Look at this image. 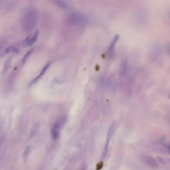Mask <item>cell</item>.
<instances>
[{
    "mask_svg": "<svg viewBox=\"0 0 170 170\" xmlns=\"http://www.w3.org/2000/svg\"><path fill=\"white\" fill-rule=\"evenodd\" d=\"M62 120H59L57 121L51 129V136L54 140H57L59 138V132L60 130L61 126L62 124Z\"/></svg>",
    "mask_w": 170,
    "mask_h": 170,
    "instance_id": "1",
    "label": "cell"
},
{
    "mask_svg": "<svg viewBox=\"0 0 170 170\" xmlns=\"http://www.w3.org/2000/svg\"><path fill=\"white\" fill-rule=\"evenodd\" d=\"M142 161L146 164L148 165L149 166L153 168H157L159 167V164L157 161L153 158L148 155L142 156L141 158Z\"/></svg>",
    "mask_w": 170,
    "mask_h": 170,
    "instance_id": "2",
    "label": "cell"
},
{
    "mask_svg": "<svg viewBox=\"0 0 170 170\" xmlns=\"http://www.w3.org/2000/svg\"><path fill=\"white\" fill-rule=\"evenodd\" d=\"M38 35V30H37L32 37L31 35H29L24 41V43H23L24 46L25 47H30L31 45H33L37 40Z\"/></svg>",
    "mask_w": 170,
    "mask_h": 170,
    "instance_id": "3",
    "label": "cell"
},
{
    "mask_svg": "<svg viewBox=\"0 0 170 170\" xmlns=\"http://www.w3.org/2000/svg\"><path fill=\"white\" fill-rule=\"evenodd\" d=\"M49 1L53 3L58 7L62 8H68L70 7V4L68 0H49Z\"/></svg>",
    "mask_w": 170,
    "mask_h": 170,
    "instance_id": "4",
    "label": "cell"
},
{
    "mask_svg": "<svg viewBox=\"0 0 170 170\" xmlns=\"http://www.w3.org/2000/svg\"><path fill=\"white\" fill-rule=\"evenodd\" d=\"M50 65L51 63H48L46 64V65L42 69V70L41 71V72H40V74H38V76H37V77L31 82V83H30V86H32V85L37 83V82L39 81V80L42 77V76H43L45 72H47V69H48V68L49 67V66H50Z\"/></svg>",
    "mask_w": 170,
    "mask_h": 170,
    "instance_id": "5",
    "label": "cell"
},
{
    "mask_svg": "<svg viewBox=\"0 0 170 170\" xmlns=\"http://www.w3.org/2000/svg\"><path fill=\"white\" fill-rule=\"evenodd\" d=\"M115 121H113L110 125L109 128H108L107 133V139L106 142L110 143V141L111 140V138L113 136L114 134V131L115 130Z\"/></svg>",
    "mask_w": 170,
    "mask_h": 170,
    "instance_id": "6",
    "label": "cell"
},
{
    "mask_svg": "<svg viewBox=\"0 0 170 170\" xmlns=\"http://www.w3.org/2000/svg\"><path fill=\"white\" fill-rule=\"evenodd\" d=\"M120 35H118V34H117L114 35V38H113V40L111 41V44H110V47H109V51H111L113 50V49L114 48V47H115V44L117 43V41H118V40L120 39Z\"/></svg>",
    "mask_w": 170,
    "mask_h": 170,
    "instance_id": "7",
    "label": "cell"
},
{
    "mask_svg": "<svg viewBox=\"0 0 170 170\" xmlns=\"http://www.w3.org/2000/svg\"><path fill=\"white\" fill-rule=\"evenodd\" d=\"M19 52L18 49H17L16 47L13 46H10V47H8L7 48H6L5 49L4 53L8 54L10 53H18Z\"/></svg>",
    "mask_w": 170,
    "mask_h": 170,
    "instance_id": "8",
    "label": "cell"
},
{
    "mask_svg": "<svg viewBox=\"0 0 170 170\" xmlns=\"http://www.w3.org/2000/svg\"><path fill=\"white\" fill-rule=\"evenodd\" d=\"M127 68V63L126 61H124L121 64L120 67L119 74L120 76H122L124 74Z\"/></svg>",
    "mask_w": 170,
    "mask_h": 170,
    "instance_id": "9",
    "label": "cell"
},
{
    "mask_svg": "<svg viewBox=\"0 0 170 170\" xmlns=\"http://www.w3.org/2000/svg\"><path fill=\"white\" fill-rule=\"evenodd\" d=\"M33 51H34V49H31L26 53L24 57H23V59H22V61H21L22 64H24L25 63L27 60L28 59V57L30 56V55H31V54L33 53Z\"/></svg>",
    "mask_w": 170,
    "mask_h": 170,
    "instance_id": "10",
    "label": "cell"
},
{
    "mask_svg": "<svg viewBox=\"0 0 170 170\" xmlns=\"http://www.w3.org/2000/svg\"><path fill=\"white\" fill-rule=\"evenodd\" d=\"M30 146H28L25 149L24 154H23V157H24V161L26 162L27 158H28V156L30 154Z\"/></svg>",
    "mask_w": 170,
    "mask_h": 170,
    "instance_id": "11",
    "label": "cell"
},
{
    "mask_svg": "<svg viewBox=\"0 0 170 170\" xmlns=\"http://www.w3.org/2000/svg\"><path fill=\"white\" fill-rule=\"evenodd\" d=\"M109 143L107 142H105V145H104V148L103 150V155H102V157L103 159H104L106 155H107V153L108 151V148H109Z\"/></svg>",
    "mask_w": 170,
    "mask_h": 170,
    "instance_id": "12",
    "label": "cell"
},
{
    "mask_svg": "<svg viewBox=\"0 0 170 170\" xmlns=\"http://www.w3.org/2000/svg\"><path fill=\"white\" fill-rule=\"evenodd\" d=\"M165 50L167 53L170 56V42L166 44L165 46Z\"/></svg>",
    "mask_w": 170,
    "mask_h": 170,
    "instance_id": "13",
    "label": "cell"
},
{
    "mask_svg": "<svg viewBox=\"0 0 170 170\" xmlns=\"http://www.w3.org/2000/svg\"><path fill=\"white\" fill-rule=\"evenodd\" d=\"M168 150L170 153V144L168 146Z\"/></svg>",
    "mask_w": 170,
    "mask_h": 170,
    "instance_id": "14",
    "label": "cell"
},
{
    "mask_svg": "<svg viewBox=\"0 0 170 170\" xmlns=\"http://www.w3.org/2000/svg\"><path fill=\"white\" fill-rule=\"evenodd\" d=\"M168 97H169V98H170V93L169 94V95H168Z\"/></svg>",
    "mask_w": 170,
    "mask_h": 170,
    "instance_id": "15",
    "label": "cell"
}]
</instances>
